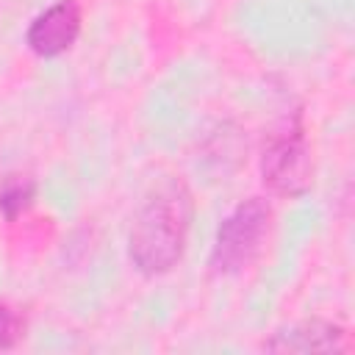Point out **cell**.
Wrapping results in <instances>:
<instances>
[{"label":"cell","instance_id":"cell-4","mask_svg":"<svg viewBox=\"0 0 355 355\" xmlns=\"http://www.w3.org/2000/svg\"><path fill=\"white\" fill-rule=\"evenodd\" d=\"M80 22V6L75 0H58L33 17L25 33V44L42 58H55L78 42Z\"/></svg>","mask_w":355,"mask_h":355},{"label":"cell","instance_id":"cell-2","mask_svg":"<svg viewBox=\"0 0 355 355\" xmlns=\"http://www.w3.org/2000/svg\"><path fill=\"white\" fill-rule=\"evenodd\" d=\"M272 230V205L263 197H250L236 205L219 225L208 266L214 275H239L258 261Z\"/></svg>","mask_w":355,"mask_h":355},{"label":"cell","instance_id":"cell-3","mask_svg":"<svg viewBox=\"0 0 355 355\" xmlns=\"http://www.w3.org/2000/svg\"><path fill=\"white\" fill-rule=\"evenodd\" d=\"M261 180L280 197H300L313 183V150L300 114L272 133L261 150Z\"/></svg>","mask_w":355,"mask_h":355},{"label":"cell","instance_id":"cell-6","mask_svg":"<svg viewBox=\"0 0 355 355\" xmlns=\"http://www.w3.org/2000/svg\"><path fill=\"white\" fill-rule=\"evenodd\" d=\"M36 200V183L28 178H8L0 189V211L6 219L22 216Z\"/></svg>","mask_w":355,"mask_h":355},{"label":"cell","instance_id":"cell-1","mask_svg":"<svg viewBox=\"0 0 355 355\" xmlns=\"http://www.w3.org/2000/svg\"><path fill=\"white\" fill-rule=\"evenodd\" d=\"M191 216L194 197L183 180L164 178L153 186L139 205L128 236V255L136 272L147 277L172 272L186 252Z\"/></svg>","mask_w":355,"mask_h":355},{"label":"cell","instance_id":"cell-5","mask_svg":"<svg viewBox=\"0 0 355 355\" xmlns=\"http://www.w3.org/2000/svg\"><path fill=\"white\" fill-rule=\"evenodd\" d=\"M263 349L269 352H349V333L327 319H302L275 333Z\"/></svg>","mask_w":355,"mask_h":355},{"label":"cell","instance_id":"cell-7","mask_svg":"<svg viewBox=\"0 0 355 355\" xmlns=\"http://www.w3.org/2000/svg\"><path fill=\"white\" fill-rule=\"evenodd\" d=\"M25 336V319L17 308L0 302V349H11Z\"/></svg>","mask_w":355,"mask_h":355}]
</instances>
